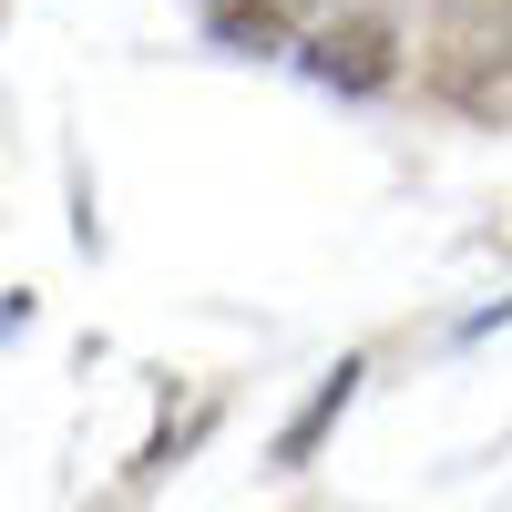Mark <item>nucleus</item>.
<instances>
[{"mask_svg": "<svg viewBox=\"0 0 512 512\" xmlns=\"http://www.w3.org/2000/svg\"><path fill=\"white\" fill-rule=\"evenodd\" d=\"M297 62H308L318 82H338V93H379V82L400 72V41H390V21L359 0V11H328V21L297 31Z\"/></svg>", "mask_w": 512, "mask_h": 512, "instance_id": "obj_1", "label": "nucleus"}, {"mask_svg": "<svg viewBox=\"0 0 512 512\" xmlns=\"http://www.w3.org/2000/svg\"><path fill=\"white\" fill-rule=\"evenodd\" d=\"M359 379H369V359H338V369L318 379V390H308V410H297L287 431H277V461H287V472H297V461H308V451L328 441V420H338V410L359 400Z\"/></svg>", "mask_w": 512, "mask_h": 512, "instance_id": "obj_2", "label": "nucleus"}]
</instances>
